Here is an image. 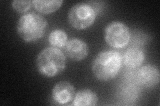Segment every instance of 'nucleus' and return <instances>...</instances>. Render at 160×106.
Returning a JSON list of instances; mask_svg holds the SVG:
<instances>
[{"mask_svg": "<svg viewBox=\"0 0 160 106\" xmlns=\"http://www.w3.org/2000/svg\"><path fill=\"white\" fill-rule=\"evenodd\" d=\"M122 56L116 50H103L93 59L92 69L98 80L108 82L113 79L119 72L122 66Z\"/></svg>", "mask_w": 160, "mask_h": 106, "instance_id": "1", "label": "nucleus"}, {"mask_svg": "<svg viewBox=\"0 0 160 106\" xmlns=\"http://www.w3.org/2000/svg\"><path fill=\"white\" fill-rule=\"evenodd\" d=\"M66 55L59 48H45L38 54L36 64L38 72L43 76L53 78L62 73L66 67Z\"/></svg>", "mask_w": 160, "mask_h": 106, "instance_id": "2", "label": "nucleus"}, {"mask_svg": "<svg viewBox=\"0 0 160 106\" xmlns=\"http://www.w3.org/2000/svg\"><path fill=\"white\" fill-rule=\"evenodd\" d=\"M48 21L41 14L28 13L18 20L17 32L26 42H36L42 38L46 32Z\"/></svg>", "mask_w": 160, "mask_h": 106, "instance_id": "3", "label": "nucleus"}, {"mask_svg": "<svg viewBox=\"0 0 160 106\" xmlns=\"http://www.w3.org/2000/svg\"><path fill=\"white\" fill-rule=\"evenodd\" d=\"M96 19V12L89 3H78L70 9L68 21L74 29L83 30L89 28Z\"/></svg>", "mask_w": 160, "mask_h": 106, "instance_id": "4", "label": "nucleus"}, {"mask_svg": "<svg viewBox=\"0 0 160 106\" xmlns=\"http://www.w3.org/2000/svg\"><path fill=\"white\" fill-rule=\"evenodd\" d=\"M104 38L110 47L121 48L128 44L131 39V33L126 25L114 21L108 24L105 29Z\"/></svg>", "mask_w": 160, "mask_h": 106, "instance_id": "5", "label": "nucleus"}, {"mask_svg": "<svg viewBox=\"0 0 160 106\" xmlns=\"http://www.w3.org/2000/svg\"><path fill=\"white\" fill-rule=\"evenodd\" d=\"M76 89L68 81H60L53 88L52 96L55 102L59 105H68L73 102Z\"/></svg>", "mask_w": 160, "mask_h": 106, "instance_id": "6", "label": "nucleus"}, {"mask_svg": "<svg viewBox=\"0 0 160 106\" xmlns=\"http://www.w3.org/2000/svg\"><path fill=\"white\" fill-rule=\"evenodd\" d=\"M66 56L73 61H81L86 58L89 54L88 44L79 39L73 38L68 41L64 47Z\"/></svg>", "mask_w": 160, "mask_h": 106, "instance_id": "7", "label": "nucleus"}, {"mask_svg": "<svg viewBox=\"0 0 160 106\" xmlns=\"http://www.w3.org/2000/svg\"><path fill=\"white\" fill-rule=\"evenodd\" d=\"M136 78L138 82L143 87L153 88L159 82V70L156 66L146 64L138 70Z\"/></svg>", "mask_w": 160, "mask_h": 106, "instance_id": "8", "label": "nucleus"}, {"mask_svg": "<svg viewBox=\"0 0 160 106\" xmlns=\"http://www.w3.org/2000/svg\"><path fill=\"white\" fill-rule=\"evenodd\" d=\"M145 59L143 50L139 47H129L122 57V62L129 69H137L142 64Z\"/></svg>", "mask_w": 160, "mask_h": 106, "instance_id": "9", "label": "nucleus"}, {"mask_svg": "<svg viewBox=\"0 0 160 106\" xmlns=\"http://www.w3.org/2000/svg\"><path fill=\"white\" fill-rule=\"evenodd\" d=\"M98 99L96 92L90 89L84 88L76 93L72 104L75 106H93L97 105Z\"/></svg>", "mask_w": 160, "mask_h": 106, "instance_id": "10", "label": "nucleus"}, {"mask_svg": "<svg viewBox=\"0 0 160 106\" xmlns=\"http://www.w3.org/2000/svg\"><path fill=\"white\" fill-rule=\"evenodd\" d=\"M63 2L62 0H35L33 6L39 13L49 14L59 9Z\"/></svg>", "mask_w": 160, "mask_h": 106, "instance_id": "11", "label": "nucleus"}, {"mask_svg": "<svg viewBox=\"0 0 160 106\" xmlns=\"http://www.w3.org/2000/svg\"><path fill=\"white\" fill-rule=\"evenodd\" d=\"M68 35L63 30L55 29L50 33L48 41L52 47L60 48H63L68 42Z\"/></svg>", "mask_w": 160, "mask_h": 106, "instance_id": "12", "label": "nucleus"}, {"mask_svg": "<svg viewBox=\"0 0 160 106\" xmlns=\"http://www.w3.org/2000/svg\"><path fill=\"white\" fill-rule=\"evenodd\" d=\"M13 9L19 13H24L28 12L33 6V2L29 1H19L15 0L12 2Z\"/></svg>", "mask_w": 160, "mask_h": 106, "instance_id": "13", "label": "nucleus"}]
</instances>
